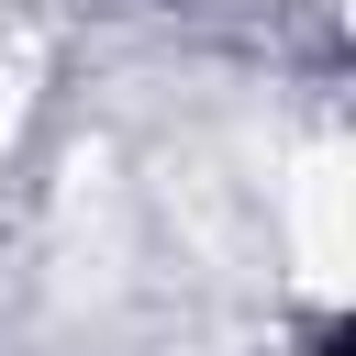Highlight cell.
<instances>
[{"label":"cell","mask_w":356,"mask_h":356,"mask_svg":"<svg viewBox=\"0 0 356 356\" xmlns=\"http://www.w3.org/2000/svg\"><path fill=\"white\" fill-rule=\"evenodd\" d=\"M312 356H356V323L334 312V323H312Z\"/></svg>","instance_id":"obj_1"}]
</instances>
